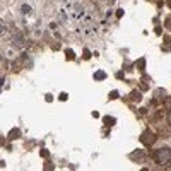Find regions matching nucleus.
<instances>
[{
    "label": "nucleus",
    "mask_w": 171,
    "mask_h": 171,
    "mask_svg": "<svg viewBox=\"0 0 171 171\" xmlns=\"http://www.w3.org/2000/svg\"><path fill=\"white\" fill-rule=\"evenodd\" d=\"M152 159L158 164H170L171 162V147H161L156 152H152Z\"/></svg>",
    "instance_id": "obj_1"
},
{
    "label": "nucleus",
    "mask_w": 171,
    "mask_h": 171,
    "mask_svg": "<svg viewBox=\"0 0 171 171\" xmlns=\"http://www.w3.org/2000/svg\"><path fill=\"white\" fill-rule=\"evenodd\" d=\"M156 140H158V135H156L154 130H151V128H145V130L140 133V142L144 144V145H147V147L154 145V142Z\"/></svg>",
    "instance_id": "obj_2"
},
{
    "label": "nucleus",
    "mask_w": 171,
    "mask_h": 171,
    "mask_svg": "<svg viewBox=\"0 0 171 171\" xmlns=\"http://www.w3.org/2000/svg\"><path fill=\"white\" fill-rule=\"evenodd\" d=\"M164 101V99H168V92L164 89H156L154 91V98H152V104L156 103V101Z\"/></svg>",
    "instance_id": "obj_3"
},
{
    "label": "nucleus",
    "mask_w": 171,
    "mask_h": 171,
    "mask_svg": "<svg viewBox=\"0 0 171 171\" xmlns=\"http://www.w3.org/2000/svg\"><path fill=\"white\" fill-rule=\"evenodd\" d=\"M128 99L132 103H140L142 101V92L140 91H132L130 94H128Z\"/></svg>",
    "instance_id": "obj_4"
},
{
    "label": "nucleus",
    "mask_w": 171,
    "mask_h": 171,
    "mask_svg": "<svg viewBox=\"0 0 171 171\" xmlns=\"http://www.w3.org/2000/svg\"><path fill=\"white\" fill-rule=\"evenodd\" d=\"M21 137V130L19 128H12L9 132V135H7V140H16V139H19Z\"/></svg>",
    "instance_id": "obj_5"
},
{
    "label": "nucleus",
    "mask_w": 171,
    "mask_h": 171,
    "mask_svg": "<svg viewBox=\"0 0 171 171\" xmlns=\"http://www.w3.org/2000/svg\"><path fill=\"white\" fill-rule=\"evenodd\" d=\"M144 154H145V152L144 151H133L132 152V159H133V161H139V159H144Z\"/></svg>",
    "instance_id": "obj_6"
},
{
    "label": "nucleus",
    "mask_w": 171,
    "mask_h": 171,
    "mask_svg": "<svg viewBox=\"0 0 171 171\" xmlns=\"http://www.w3.org/2000/svg\"><path fill=\"white\" fill-rule=\"evenodd\" d=\"M135 65H137V69H139L140 72H144V69H145V58H140V60H137V63H135Z\"/></svg>",
    "instance_id": "obj_7"
},
{
    "label": "nucleus",
    "mask_w": 171,
    "mask_h": 171,
    "mask_svg": "<svg viewBox=\"0 0 171 171\" xmlns=\"http://www.w3.org/2000/svg\"><path fill=\"white\" fill-rule=\"evenodd\" d=\"M94 79H96V81H104V79H106V74H104V72H96V74H94Z\"/></svg>",
    "instance_id": "obj_8"
},
{
    "label": "nucleus",
    "mask_w": 171,
    "mask_h": 171,
    "mask_svg": "<svg viewBox=\"0 0 171 171\" xmlns=\"http://www.w3.org/2000/svg\"><path fill=\"white\" fill-rule=\"evenodd\" d=\"M22 43H24V41H22V38H21V36H14V46L21 48V46H22Z\"/></svg>",
    "instance_id": "obj_9"
},
{
    "label": "nucleus",
    "mask_w": 171,
    "mask_h": 171,
    "mask_svg": "<svg viewBox=\"0 0 171 171\" xmlns=\"http://www.w3.org/2000/svg\"><path fill=\"white\" fill-rule=\"evenodd\" d=\"M21 12H22V14H29L31 12V5H28V4L21 5Z\"/></svg>",
    "instance_id": "obj_10"
},
{
    "label": "nucleus",
    "mask_w": 171,
    "mask_h": 171,
    "mask_svg": "<svg viewBox=\"0 0 171 171\" xmlns=\"http://www.w3.org/2000/svg\"><path fill=\"white\" fill-rule=\"evenodd\" d=\"M65 57H67V60H74L75 58V53L72 50H65Z\"/></svg>",
    "instance_id": "obj_11"
},
{
    "label": "nucleus",
    "mask_w": 171,
    "mask_h": 171,
    "mask_svg": "<svg viewBox=\"0 0 171 171\" xmlns=\"http://www.w3.org/2000/svg\"><path fill=\"white\" fill-rule=\"evenodd\" d=\"M103 121H104L106 125H115V118H113V116H104Z\"/></svg>",
    "instance_id": "obj_12"
},
{
    "label": "nucleus",
    "mask_w": 171,
    "mask_h": 171,
    "mask_svg": "<svg viewBox=\"0 0 171 171\" xmlns=\"http://www.w3.org/2000/svg\"><path fill=\"white\" fill-rule=\"evenodd\" d=\"M43 171H53V162H46V164H45V168H43Z\"/></svg>",
    "instance_id": "obj_13"
},
{
    "label": "nucleus",
    "mask_w": 171,
    "mask_h": 171,
    "mask_svg": "<svg viewBox=\"0 0 171 171\" xmlns=\"http://www.w3.org/2000/svg\"><path fill=\"white\" fill-rule=\"evenodd\" d=\"M82 58H84V60H89V58H91V51L89 50H84V51H82Z\"/></svg>",
    "instance_id": "obj_14"
},
{
    "label": "nucleus",
    "mask_w": 171,
    "mask_h": 171,
    "mask_svg": "<svg viewBox=\"0 0 171 171\" xmlns=\"http://www.w3.org/2000/svg\"><path fill=\"white\" fill-rule=\"evenodd\" d=\"M40 154H41V158H45V159H48V158H50V152L46 151V149H41Z\"/></svg>",
    "instance_id": "obj_15"
},
{
    "label": "nucleus",
    "mask_w": 171,
    "mask_h": 171,
    "mask_svg": "<svg viewBox=\"0 0 171 171\" xmlns=\"http://www.w3.org/2000/svg\"><path fill=\"white\" fill-rule=\"evenodd\" d=\"M166 121H168V125L171 127V110H168V113H166Z\"/></svg>",
    "instance_id": "obj_16"
},
{
    "label": "nucleus",
    "mask_w": 171,
    "mask_h": 171,
    "mask_svg": "<svg viewBox=\"0 0 171 171\" xmlns=\"http://www.w3.org/2000/svg\"><path fill=\"white\" fill-rule=\"evenodd\" d=\"M5 29H7V28H5V24H4V22H0V36L5 33Z\"/></svg>",
    "instance_id": "obj_17"
},
{
    "label": "nucleus",
    "mask_w": 171,
    "mask_h": 171,
    "mask_svg": "<svg viewBox=\"0 0 171 171\" xmlns=\"http://www.w3.org/2000/svg\"><path fill=\"white\" fill-rule=\"evenodd\" d=\"M67 98H69V96H67V92H62V94H60V101H67Z\"/></svg>",
    "instance_id": "obj_18"
},
{
    "label": "nucleus",
    "mask_w": 171,
    "mask_h": 171,
    "mask_svg": "<svg viewBox=\"0 0 171 171\" xmlns=\"http://www.w3.org/2000/svg\"><path fill=\"white\" fill-rule=\"evenodd\" d=\"M110 98L113 99V98H118V92L116 91H113V92H110Z\"/></svg>",
    "instance_id": "obj_19"
},
{
    "label": "nucleus",
    "mask_w": 171,
    "mask_h": 171,
    "mask_svg": "<svg viewBox=\"0 0 171 171\" xmlns=\"http://www.w3.org/2000/svg\"><path fill=\"white\" fill-rule=\"evenodd\" d=\"M45 98H46V101H48V103H51V101H53V96H51V94H46Z\"/></svg>",
    "instance_id": "obj_20"
},
{
    "label": "nucleus",
    "mask_w": 171,
    "mask_h": 171,
    "mask_svg": "<svg viewBox=\"0 0 171 171\" xmlns=\"http://www.w3.org/2000/svg\"><path fill=\"white\" fill-rule=\"evenodd\" d=\"M116 16H118V17H121V16H123V10L118 9V10H116Z\"/></svg>",
    "instance_id": "obj_21"
},
{
    "label": "nucleus",
    "mask_w": 171,
    "mask_h": 171,
    "mask_svg": "<svg viewBox=\"0 0 171 171\" xmlns=\"http://www.w3.org/2000/svg\"><path fill=\"white\" fill-rule=\"evenodd\" d=\"M4 82H5V79H4V77H0V87L4 86Z\"/></svg>",
    "instance_id": "obj_22"
},
{
    "label": "nucleus",
    "mask_w": 171,
    "mask_h": 171,
    "mask_svg": "<svg viewBox=\"0 0 171 171\" xmlns=\"http://www.w3.org/2000/svg\"><path fill=\"white\" fill-rule=\"evenodd\" d=\"M0 145H4V137L0 135Z\"/></svg>",
    "instance_id": "obj_23"
},
{
    "label": "nucleus",
    "mask_w": 171,
    "mask_h": 171,
    "mask_svg": "<svg viewBox=\"0 0 171 171\" xmlns=\"http://www.w3.org/2000/svg\"><path fill=\"white\" fill-rule=\"evenodd\" d=\"M166 4H168V7L171 9V0H166Z\"/></svg>",
    "instance_id": "obj_24"
},
{
    "label": "nucleus",
    "mask_w": 171,
    "mask_h": 171,
    "mask_svg": "<svg viewBox=\"0 0 171 171\" xmlns=\"http://www.w3.org/2000/svg\"><path fill=\"white\" fill-rule=\"evenodd\" d=\"M166 171H171V164H168V168H166Z\"/></svg>",
    "instance_id": "obj_25"
},
{
    "label": "nucleus",
    "mask_w": 171,
    "mask_h": 171,
    "mask_svg": "<svg viewBox=\"0 0 171 171\" xmlns=\"http://www.w3.org/2000/svg\"><path fill=\"white\" fill-rule=\"evenodd\" d=\"M140 171H149V170H145V168H144V170H140Z\"/></svg>",
    "instance_id": "obj_26"
}]
</instances>
